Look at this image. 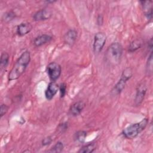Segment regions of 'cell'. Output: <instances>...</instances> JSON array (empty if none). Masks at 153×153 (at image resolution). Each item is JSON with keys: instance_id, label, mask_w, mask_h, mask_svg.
Masks as SVG:
<instances>
[{"instance_id": "cell-1", "label": "cell", "mask_w": 153, "mask_h": 153, "mask_svg": "<svg viewBox=\"0 0 153 153\" xmlns=\"http://www.w3.org/2000/svg\"><path fill=\"white\" fill-rule=\"evenodd\" d=\"M30 60V54L29 51H24L16 62L8 74V81L18 79L25 71Z\"/></svg>"}, {"instance_id": "cell-2", "label": "cell", "mask_w": 153, "mask_h": 153, "mask_svg": "<svg viewBox=\"0 0 153 153\" xmlns=\"http://www.w3.org/2000/svg\"><path fill=\"white\" fill-rule=\"evenodd\" d=\"M123 54V47L119 42H113L108 48L105 53V59L112 65H118Z\"/></svg>"}, {"instance_id": "cell-3", "label": "cell", "mask_w": 153, "mask_h": 153, "mask_svg": "<svg viewBox=\"0 0 153 153\" xmlns=\"http://www.w3.org/2000/svg\"><path fill=\"white\" fill-rule=\"evenodd\" d=\"M148 123V119L144 118L139 123L131 124L123 130V134L127 139H134L145 128Z\"/></svg>"}, {"instance_id": "cell-4", "label": "cell", "mask_w": 153, "mask_h": 153, "mask_svg": "<svg viewBox=\"0 0 153 153\" xmlns=\"http://www.w3.org/2000/svg\"><path fill=\"white\" fill-rule=\"evenodd\" d=\"M132 75L133 71L130 68H127L125 69L121 74L120 80L112 88L111 93L113 95L119 94L123 90L127 81L131 77Z\"/></svg>"}, {"instance_id": "cell-5", "label": "cell", "mask_w": 153, "mask_h": 153, "mask_svg": "<svg viewBox=\"0 0 153 153\" xmlns=\"http://www.w3.org/2000/svg\"><path fill=\"white\" fill-rule=\"evenodd\" d=\"M46 71L51 81L55 82L61 75L62 68L59 64L53 62L47 65Z\"/></svg>"}, {"instance_id": "cell-6", "label": "cell", "mask_w": 153, "mask_h": 153, "mask_svg": "<svg viewBox=\"0 0 153 153\" xmlns=\"http://www.w3.org/2000/svg\"><path fill=\"white\" fill-rule=\"evenodd\" d=\"M106 40V36L103 32H98L96 33L94 38L93 45V51L96 54L99 53L103 49Z\"/></svg>"}, {"instance_id": "cell-7", "label": "cell", "mask_w": 153, "mask_h": 153, "mask_svg": "<svg viewBox=\"0 0 153 153\" xmlns=\"http://www.w3.org/2000/svg\"><path fill=\"white\" fill-rule=\"evenodd\" d=\"M147 91V87L145 82H141L139 84L136 89V93L134 99L136 105H140L143 102Z\"/></svg>"}, {"instance_id": "cell-8", "label": "cell", "mask_w": 153, "mask_h": 153, "mask_svg": "<svg viewBox=\"0 0 153 153\" xmlns=\"http://www.w3.org/2000/svg\"><path fill=\"white\" fill-rule=\"evenodd\" d=\"M52 16V11L49 9H42L36 11L33 16L35 21H42L49 19Z\"/></svg>"}, {"instance_id": "cell-9", "label": "cell", "mask_w": 153, "mask_h": 153, "mask_svg": "<svg viewBox=\"0 0 153 153\" xmlns=\"http://www.w3.org/2000/svg\"><path fill=\"white\" fill-rule=\"evenodd\" d=\"M59 88V85L54 81H51L50 82L45 91V96L46 99L49 100H51L55 94L57 93Z\"/></svg>"}, {"instance_id": "cell-10", "label": "cell", "mask_w": 153, "mask_h": 153, "mask_svg": "<svg viewBox=\"0 0 153 153\" xmlns=\"http://www.w3.org/2000/svg\"><path fill=\"white\" fill-rule=\"evenodd\" d=\"M85 103L82 101H78L72 104L69 109V113L72 116L79 115L85 107Z\"/></svg>"}, {"instance_id": "cell-11", "label": "cell", "mask_w": 153, "mask_h": 153, "mask_svg": "<svg viewBox=\"0 0 153 153\" xmlns=\"http://www.w3.org/2000/svg\"><path fill=\"white\" fill-rule=\"evenodd\" d=\"M142 7V10L145 16L148 19H151L152 16V1H140Z\"/></svg>"}, {"instance_id": "cell-12", "label": "cell", "mask_w": 153, "mask_h": 153, "mask_svg": "<svg viewBox=\"0 0 153 153\" xmlns=\"http://www.w3.org/2000/svg\"><path fill=\"white\" fill-rule=\"evenodd\" d=\"M77 38V32L74 29L69 30L64 35L63 39L65 42L69 45H72Z\"/></svg>"}, {"instance_id": "cell-13", "label": "cell", "mask_w": 153, "mask_h": 153, "mask_svg": "<svg viewBox=\"0 0 153 153\" xmlns=\"http://www.w3.org/2000/svg\"><path fill=\"white\" fill-rule=\"evenodd\" d=\"M32 29V26L30 23L24 22L20 23L17 27V33L19 36H24L27 34Z\"/></svg>"}, {"instance_id": "cell-14", "label": "cell", "mask_w": 153, "mask_h": 153, "mask_svg": "<svg viewBox=\"0 0 153 153\" xmlns=\"http://www.w3.org/2000/svg\"><path fill=\"white\" fill-rule=\"evenodd\" d=\"M52 38V36L49 35L42 34L35 38L33 41V44L36 47H40L50 42Z\"/></svg>"}, {"instance_id": "cell-15", "label": "cell", "mask_w": 153, "mask_h": 153, "mask_svg": "<svg viewBox=\"0 0 153 153\" xmlns=\"http://www.w3.org/2000/svg\"><path fill=\"white\" fill-rule=\"evenodd\" d=\"M96 148V145L95 143H90L83 146L79 151L78 152L80 153H90L93 152Z\"/></svg>"}, {"instance_id": "cell-16", "label": "cell", "mask_w": 153, "mask_h": 153, "mask_svg": "<svg viewBox=\"0 0 153 153\" xmlns=\"http://www.w3.org/2000/svg\"><path fill=\"white\" fill-rule=\"evenodd\" d=\"M142 44V42L140 39H135L130 43L128 47V51L130 52H134L139 49L141 47Z\"/></svg>"}, {"instance_id": "cell-17", "label": "cell", "mask_w": 153, "mask_h": 153, "mask_svg": "<svg viewBox=\"0 0 153 153\" xmlns=\"http://www.w3.org/2000/svg\"><path fill=\"white\" fill-rule=\"evenodd\" d=\"M87 136V133L85 131H77L74 136V139L76 141L82 143L85 141V137Z\"/></svg>"}, {"instance_id": "cell-18", "label": "cell", "mask_w": 153, "mask_h": 153, "mask_svg": "<svg viewBox=\"0 0 153 153\" xmlns=\"http://www.w3.org/2000/svg\"><path fill=\"white\" fill-rule=\"evenodd\" d=\"M9 62V54L7 53L4 52L1 56L0 59V66L2 68H6Z\"/></svg>"}, {"instance_id": "cell-19", "label": "cell", "mask_w": 153, "mask_h": 153, "mask_svg": "<svg viewBox=\"0 0 153 153\" xmlns=\"http://www.w3.org/2000/svg\"><path fill=\"white\" fill-rule=\"evenodd\" d=\"M63 147H64V146H63V143L61 142H58L53 146V147H52V148L50 150V152H60L62 151Z\"/></svg>"}, {"instance_id": "cell-20", "label": "cell", "mask_w": 153, "mask_h": 153, "mask_svg": "<svg viewBox=\"0 0 153 153\" xmlns=\"http://www.w3.org/2000/svg\"><path fill=\"white\" fill-rule=\"evenodd\" d=\"M146 72L148 73L152 74V53L151 51V54L148 57L146 63Z\"/></svg>"}, {"instance_id": "cell-21", "label": "cell", "mask_w": 153, "mask_h": 153, "mask_svg": "<svg viewBox=\"0 0 153 153\" xmlns=\"http://www.w3.org/2000/svg\"><path fill=\"white\" fill-rule=\"evenodd\" d=\"M15 14L12 11H9L4 15V21H10L13 20L15 17Z\"/></svg>"}, {"instance_id": "cell-22", "label": "cell", "mask_w": 153, "mask_h": 153, "mask_svg": "<svg viewBox=\"0 0 153 153\" xmlns=\"http://www.w3.org/2000/svg\"><path fill=\"white\" fill-rule=\"evenodd\" d=\"M60 91V97H63L66 93V85L65 83H62L60 84L59 86V88Z\"/></svg>"}, {"instance_id": "cell-23", "label": "cell", "mask_w": 153, "mask_h": 153, "mask_svg": "<svg viewBox=\"0 0 153 153\" xmlns=\"http://www.w3.org/2000/svg\"><path fill=\"white\" fill-rule=\"evenodd\" d=\"M8 106H7L5 104H2L1 105V108H0V116L1 117H2V116H4L7 112L8 111Z\"/></svg>"}, {"instance_id": "cell-24", "label": "cell", "mask_w": 153, "mask_h": 153, "mask_svg": "<svg viewBox=\"0 0 153 153\" xmlns=\"http://www.w3.org/2000/svg\"><path fill=\"white\" fill-rule=\"evenodd\" d=\"M52 142V139L51 138V137L48 136V137H47L44 139H43V140H42V145L44 146H45V145H50Z\"/></svg>"}, {"instance_id": "cell-25", "label": "cell", "mask_w": 153, "mask_h": 153, "mask_svg": "<svg viewBox=\"0 0 153 153\" xmlns=\"http://www.w3.org/2000/svg\"><path fill=\"white\" fill-rule=\"evenodd\" d=\"M68 124L66 123H63V124H61L60 126H59V130H60L61 131H63V130H66L68 128Z\"/></svg>"}, {"instance_id": "cell-26", "label": "cell", "mask_w": 153, "mask_h": 153, "mask_svg": "<svg viewBox=\"0 0 153 153\" xmlns=\"http://www.w3.org/2000/svg\"><path fill=\"white\" fill-rule=\"evenodd\" d=\"M97 23L99 25H102V23H103V17L102 15H99L97 17Z\"/></svg>"}]
</instances>
